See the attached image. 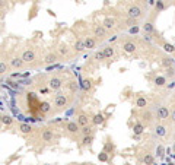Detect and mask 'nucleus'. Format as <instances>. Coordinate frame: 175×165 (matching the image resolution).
<instances>
[{
  "label": "nucleus",
  "instance_id": "f257e3e1",
  "mask_svg": "<svg viewBox=\"0 0 175 165\" xmlns=\"http://www.w3.org/2000/svg\"><path fill=\"white\" fill-rule=\"evenodd\" d=\"M47 85H48V89L50 91H58L60 88L64 85V79L61 78V76H53V78L48 79Z\"/></svg>",
  "mask_w": 175,
  "mask_h": 165
},
{
  "label": "nucleus",
  "instance_id": "f03ea898",
  "mask_svg": "<svg viewBox=\"0 0 175 165\" xmlns=\"http://www.w3.org/2000/svg\"><path fill=\"white\" fill-rule=\"evenodd\" d=\"M127 15H129V18H131V19H137L139 21L142 16H143V9L139 6V5H130L129 7H127Z\"/></svg>",
  "mask_w": 175,
  "mask_h": 165
},
{
  "label": "nucleus",
  "instance_id": "7ed1b4c3",
  "mask_svg": "<svg viewBox=\"0 0 175 165\" xmlns=\"http://www.w3.org/2000/svg\"><path fill=\"white\" fill-rule=\"evenodd\" d=\"M54 105L57 107V110H64V108L69 105V98H67V95H64V94L56 95V98H54Z\"/></svg>",
  "mask_w": 175,
  "mask_h": 165
},
{
  "label": "nucleus",
  "instance_id": "20e7f679",
  "mask_svg": "<svg viewBox=\"0 0 175 165\" xmlns=\"http://www.w3.org/2000/svg\"><path fill=\"white\" fill-rule=\"evenodd\" d=\"M93 31V38L95 40H104V38L107 37V29L102 27V25H95V27L92 28Z\"/></svg>",
  "mask_w": 175,
  "mask_h": 165
},
{
  "label": "nucleus",
  "instance_id": "39448f33",
  "mask_svg": "<svg viewBox=\"0 0 175 165\" xmlns=\"http://www.w3.org/2000/svg\"><path fill=\"white\" fill-rule=\"evenodd\" d=\"M91 123V117L88 116L86 112H79L78 117H76V124L79 127H85V126H89Z\"/></svg>",
  "mask_w": 175,
  "mask_h": 165
},
{
  "label": "nucleus",
  "instance_id": "423d86ee",
  "mask_svg": "<svg viewBox=\"0 0 175 165\" xmlns=\"http://www.w3.org/2000/svg\"><path fill=\"white\" fill-rule=\"evenodd\" d=\"M66 132H67V134H70V136H78V134L80 133V127L76 124V121H69V123L66 124Z\"/></svg>",
  "mask_w": 175,
  "mask_h": 165
},
{
  "label": "nucleus",
  "instance_id": "0eeeda50",
  "mask_svg": "<svg viewBox=\"0 0 175 165\" xmlns=\"http://www.w3.org/2000/svg\"><path fill=\"white\" fill-rule=\"evenodd\" d=\"M21 60L23 61V65H27V63H32L35 60V51L32 48L25 50V51L22 53V56H21Z\"/></svg>",
  "mask_w": 175,
  "mask_h": 165
},
{
  "label": "nucleus",
  "instance_id": "6e6552de",
  "mask_svg": "<svg viewBox=\"0 0 175 165\" xmlns=\"http://www.w3.org/2000/svg\"><path fill=\"white\" fill-rule=\"evenodd\" d=\"M155 117L158 120H166V118H169V108L168 107H159L156 110Z\"/></svg>",
  "mask_w": 175,
  "mask_h": 165
},
{
  "label": "nucleus",
  "instance_id": "1a4fd4ad",
  "mask_svg": "<svg viewBox=\"0 0 175 165\" xmlns=\"http://www.w3.org/2000/svg\"><path fill=\"white\" fill-rule=\"evenodd\" d=\"M136 50H137L136 43H133V41H126V43H123V51H126L127 54H133Z\"/></svg>",
  "mask_w": 175,
  "mask_h": 165
},
{
  "label": "nucleus",
  "instance_id": "9d476101",
  "mask_svg": "<svg viewBox=\"0 0 175 165\" xmlns=\"http://www.w3.org/2000/svg\"><path fill=\"white\" fill-rule=\"evenodd\" d=\"M58 57H70V50H69V47L66 45V44H60L58 45V48H57V53H56Z\"/></svg>",
  "mask_w": 175,
  "mask_h": 165
},
{
  "label": "nucleus",
  "instance_id": "9b49d317",
  "mask_svg": "<svg viewBox=\"0 0 175 165\" xmlns=\"http://www.w3.org/2000/svg\"><path fill=\"white\" fill-rule=\"evenodd\" d=\"M41 139H42V142H53L54 132L51 129H44L42 133H41Z\"/></svg>",
  "mask_w": 175,
  "mask_h": 165
},
{
  "label": "nucleus",
  "instance_id": "f8f14e48",
  "mask_svg": "<svg viewBox=\"0 0 175 165\" xmlns=\"http://www.w3.org/2000/svg\"><path fill=\"white\" fill-rule=\"evenodd\" d=\"M56 61H58V56L56 53L50 51V53L45 54V57H44V63H45V65H53V63H56Z\"/></svg>",
  "mask_w": 175,
  "mask_h": 165
},
{
  "label": "nucleus",
  "instance_id": "ddd939ff",
  "mask_svg": "<svg viewBox=\"0 0 175 165\" xmlns=\"http://www.w3.org/2000/svg\"><path fill=\"white\" fill-rule=\"evenodd\" d=\"M25 65H23V61L21 60V57H13L10 61H9V67L12 69H22Z\"/></svg>",
  "mask_w": 175,
  "mask_h": 165
},
{
  "label": "nucleus",
  "instance_id": "4468645a",
  "mask_svg": "<svg viewBox=\"0 0 175 165\" xmlns=\"http://www.w3.org/2000/svg\"><path fill=\"white\" fill-rule=\"evenodd\" d=\"M101 25H102V27H104L107 31H108V29H112V28L115 27V19H114V18H111V16H107V18L102 21V23H101Z\"/></svg>",
  "mask_w": 175,
  "mask_h": 165
},
{
  "label": "nucleus",
  "instance_id": "2eb2a0df",
  "mask_svg": "<svg viewBox=\"0 0 175 165\" xmlns=\"http://www.w3.org/2000/svg\"><path fill=\"white\" fill-rule=\"evenodd\" d=\"M83 44H85V48L92 50V48L96 47V40H95L93 37H86L85 40H83Z\"/></svg>",
  "mask_w": 175,
  "mask_h": 165
},
{
  "label": "nucleus",
  "instance_id": "dca6fc26",
  "mask_svg": "<svg viewBox=\"0 0 175 165\" xmlns=\"http://www.w3.org/2000/svg\"><path fill=\"white\" fill-rule=\"evenodd\" d=\"M91 121H92V124H93V126H99V124H102V123L105 121V117H104V114H102V112H96L95 116L91 118Z\"/></svg>",
  "mask_w": 175,
  "mask_h": 165
},
{
  "label": "nucleus",
  "instance_id": "f3484780",
  "mask_svg": "<svg viewBox=\"0 0 175 165\" xmlns=\"http://www.w3.org/2000/svg\"><path fill=\"white\" fill-rule=\"evenodd\" d=\"M66 86H67V89H69L70 92H73V94H76L78 89H79V85H78L76 79H69L67 83H66Z\"/></svg>",
  "mask_w": 175,
  "mask_h": 165
},
{
  "label": "nucleus",
  "instance_id": "a211bd4d",
  "mask_svg": "<svg viewBox=\"0 0 175 165\" xmlns=\"http://www.w3.org/2000/svg\"><path fill=\"white\" fill-rule=\"evenodd\" d=\"M102 54H104L105 59H112V57H114V54H115V48L112 47V45H107L102 50Z\"/></svg>",
  "mask_w": 175,
  "mask_h": 165
},
{
  "label": "nucleus",
  "instance_id": "6ab92c4d",
  "mask_svg": "<svg viewBox=\"0 0 175 165\" xmlns=\"http://www.w3.org/2000/svg\"><path fill=\"white\" fill-rule=\"evenodd\" d=\"M142 29L145 32V35H150L153 31H155V27H153V22H145L142 25Z\"/></svg>",
  "mask_w": 175,
  "mask_h": 165
},
{
  "label": "nucleus",
  "instance_id": "aec40b11",
  "mask_svg": "<svg viewBox=\"0 0 175 165\" xmlns=\"http://www.w3.org/2000/svg\"><path fill=\"white\" fill-rule=\"evenodd\" d=\"M145 130H146V127H145L143 123H136V124L133 126V134H134V136H140Z\"/></svg>",
  "mask_w": 175,
  "mask_h": 165
},
{
  "label": "nucleus",
  "instance_id": "412c9836",
  "mask_svg": "<svg viewBox=\"0 0 175 165\" xmlns=\"http://www.w3.org/2000/svg\"><path fill=\"white\" fill-rule=\"evenodd\" d=\"M38 108H40L41 114H47V112H50V110H51V104H50L48 101H41L38 104Z\"/></svg>",
  "mask_w": 175,
  "mask_h": 165
},
{
  "label": "nucleus",
  "instance_id": "4be33fe9",
  "mask_svg": "<svg viewBox=\"0 0 175 165\" xmlns=\"http://www.w3.org/2000/svg\"><path fill=\"white\" fill-rule=\"evenodd\" d=\"M142 120H143V124H145V123H146V124L152 123V120H153V114H152V111L146 110V111L142 114Z\"/></svg>",
  "mask_w": 175,
  "mask_h": 165
},
{
  "label": "nucleus",
  "instance_id": "5701e85b",
  "mask_svg": "<svg viewBox=\"0 0 175 165\" xmlns=\"http://www.w3.org/2000/svg\"><path fill=\"white\" fill-rule=\"evenodd\" d=\"M18 129H19V132L23 133V134H29V133L32 132V127H31L29 124H27V123H21V124L18 126Z\"/></svg>",
  "mask_w": 175,
  "mask_h": 165
},
{
  "label": "nucleus",
  "instance_id": "b1692460",
  "mask_svg": "<svg viewBox=\"0 0 175 165\" xmlns=\"http://www.w3.org/2000/svg\"><path fill=\"white\" fill-rule=\"evenodd\" d=\"M85 44H83V40H76L74 41V51L76 53H83L85 51Z\"/></svg>",
  "mask_w": 175,
  "mask_h": 165
},
{
  "label": "nucleus",
  "instance_id": "393cba45",
  "mask_svg": "<svg viewBox=\"0 0 175 165\" xmlns=\"http://www.w3.org/2000/svg\"><path fill=\"white\" fill-rule=\"evenodd\" d=\"M136 107L137 108H146L147 107V99L145 96H139L136 99Z\"/></svg>",
  "mask_w": 175,
  "mask_h": 165
},
{
  "label": "nucleus",
  "instance_id": "a878e982",
  "mask_svg": "<svg viewBox=\"0 0 175 165\" xmlns=\"http://www.w3.org/2000/svg\"><path fill=\"white\" fill-rule=\"evenodd\" d=\"M80 86H82L83 91L88 92V91H92V86H93V85H92V81H91V79H85V81L80 83Z\"/></svg>",
  "mask_w": 175,
  "mask_h": 165
},
{
  "label": "nucleus",
  "instance_id": "bb28decb",
  "mask_svg": "<svg viewBox=\"0 0 175 165\" xmlns=\"http://www.w3.org/2000/svg\"><path fill=\"white\" fill-rule=\"evenodd\" d=\"M162 65H164V67H166V69L174 67V59L172 57H164L162 59Z\"/></svg>",
  "mask_w": 175,
  "mask_h": 165
},
{
  "label": "nucleus",
  "instance_id": "cd10ccee",
  "mask_svg": "<svg viewBox=\"0 0 175 165\" xmlns=\"http://www.w3.org/2000/svg\"><path fill=\"white\" fill-rule=\"evenodd\" d=\"M155 10L158 12V13H159V12H162V10H164V9H166L168 7V3L166 2H155Z\"/></svg>",
  "mask_w": 175,
  "mask_h": 165
},
{
  "label": "nucleus",
  "instance_id": "c85d7f7f",
  "mask_svg": "<svg viewBox=\"0 0 175 165\" xmlns=\"http://www.w3.org/2000/svg\"><path fill=\"white\" fill-rule=\"evenodd\" d=\"M155 133H156L158 136H165V134H166V127H165V126H162V124H159V126H156Z\"/></svg>",
  "mask_w": 175,
  "mask_h": 165
},
{
  "label": "nucleus",
  "instance_id": "c756f323",
  "mask_svg": "<svg viewBox=\"0 0 175 165\" xmlns=\"http://www.w3.org/2000/svg\"><path fill=\"white\" fill-rule=\"evenodd\" d=\"M114 149H115V146H114V143H111V142H107L105 143V148H104V152L105 154H112V152H114Z\"/></svg>",
  "mask_w": 175,
  "mask_h": 165
},
{
  "label": "nucleus",
  "instance_id": "7c9ffc66",
  "mask_svg": "<svg viewBox=\"0 0 175 165\" xmlns=\"http://www.w3.org/2000/svg\"><path fill=\"white\" fill-rule=\"evenodd\" d=\"M137 23H139V21H137V19H131V18H127L126 19V27H129V28L137 27Z\"/></svg>",
  "mask_w": 175,
  "mask_h": 165
},
{
  "label": "nucleus",
  "instance_id": "2f4dec72",
  "mask_svg": "<svg viewBox=\"0 0 175 165\" xmlns=\"http://www.w3.org/2000/svg\"><path fill=\"white\" fill-rule=\"evenodd\" d=\"M162 47H164V50H165L166 53H169V54L174 53V44H171V43H164V44H162Z\"/></svg>",
  "mask_w": 175,
  "mask_h": 165
},
{
  "label": "nucleus",
  "instance_id": "473e14b6",
  "mask_svg": "<svg viewBox=\"0 0 175 165\" xmlns=\"http://www.w3.org/2000/svg\"><path fill=\"white\" fill-rule=\"evenodd\" d=\"M80 133L83 136H91L92 134V127H91V126H85V127L80 129Z\"/></svg>",
  "mask_w": 175,
  "mask_h": 165
},
{
  "label": "nucleus",
  "instance_id": "72a5a7b5",
  "mask_svg": "<svg viewBox=\"0 0 175 165\" xmlns=\"http://www.w3.org/2000/svg\"><path fill=\"white\" fill-rule=\"evenodd\" d=\"M2 123L5 126H10V124H13V118L10 116H2Z\"/></svg>",
  "mask_w": 175,
  "mask_h": 165
},
{
  "label": "nucleus",
  "instance_id": "f704fd0d",
  "mask_svg": "<svg viewBox=\"0 0 175 165\" xmlns=\"http://www.w3.org/2000/svg\"><path fill=\"white\" fill-rule=\"evenodd\" d=\"M93 142V136H83V140H82V145L83 146H88V145H91Z\"/></svg>",
  "mask_w": 175,
  "mask_h": 165
},
{
  "label": "nucleus",
  "instance_id": "c9c22d12",
  "mask_svg": "<svg viewBox=\"0 0 175 165\" xmlns=\"http://www.w3.org/2000/svg\"><path fill=\"white\" fill-rule=\"evenodd\" d=\"M143 161H145V164H146V165H152V164H153V161H155V158H153V155H150V154H146Z\"/></svg>",
  "mask_w": 175,
  "mask_h": 165
},
{
  "label": "nucleus",
  "instance_id": "e433bc0d",
  "mask_svg": "<svg viewBox=\"0 0 175 165\" xmlns=\"http://www.w3.org/2000/svg\"><path fill=\"white\" fill-rule=\"evenodd\" d=\"M9 70V65L5 61H0V75H5Z\"/></svg>",
  "mask_w": 175,
  "mask_h": 165
},
{
  "label": "nucleus",
  "instance_id": "4c0bfd02",
  "mask_svg": "<svg viewBox=\"0 0 175 165\" xmlns=\"http://www.w3.org/2000/svg\"><path fill=\"white\" fill-rule=\"evenodd\" d=\"M93 59H95L96 61H104V60H105V57H104L102 51H95V54H93Z\"/></svg>",
  "mask_w": 175,
  "mask_h": 165
},
{
  "label": "nucleus",
  "instance_id": "58836bf2",
  "mask_svg": "<svg viewBox=\"0 0 175 165\" xmlns=\"http://www.w3.org/2000/svg\"><path fill=\"white\" fill-rule=\"evenodd\" d=\"M165 82H166V79L162 78V76H158V78L155 79V85H158V86H164Z\"/></svg>",
  "mask_w": 175,
  "mask_h": 165
},
{
  "label": "nucleus",
  "instance_id": "ea45409f",
  "mask_svg": "<svg viewBox=\"0 0 175 165\" xmlns=\"http://www.w3.org/2000/svg\"><path fill=\"white\" fill-rule=\"evenodd\" d=\"M98 159L101 161V162H107V161H108V154H105V152L102 150L101 154L98 155Z\"/></svg>",
  "mask_w": 175,
  "mask_h": 165
},
{
  "label": "nucleus",
  "instance_id": "a19ab883",
  "mask_svg": "<svg viewBox=\"0 0 175 165\" xmlns=\"http://www.w3.org/2000/svg\"><path fill=\"white\" fill-rule=\"evenodd\" d=\"M164 152H165V148H164V146H158V148H156V154H158L159 156H164Z\"/></svg>",
  "mask_w": 175,
  "mask_h": 165
},
{
  "label": "nucleus",
  "instance_id": "79ce46f5",
  "mask_svg": "<svg viewBox=\"0 0 175 165\" xmlns=\"http://www.w3.org/2000/svg\"><path fill=\"white\" fill-rule=\"evenodd\" d=\"M140 31V27H133V28H130V34H137Z\"/></svg>",
  "mask_w": 175,
  "mask_h": 165
},
{
  "label": "nucleus",
  "instance_id": "37998d69",
  "mask_svg": "<svg viewBox=\"0 0 175 165\" xmlns=\"http://www.w3.org/2000/svg\"><path fill=\"white\" fill-rule=\"evenodd\" d=\"M166 75L169 76V78H174V67H169V69H166Z\"/></svg>",
  "mask_w": 175,
  "mask_h": 165
},
{
  "label": "nucleus",
  "instance_id": "c03bdc74",
  "mask_svg": "<svg viewBox=\"0 0 175 165\" xmlns=\"http://www.w3.org/2000/svg\"><path fill=\"white\" fill-rule=\"evenodd\" d=\"M143 38H145V41H152V37L150 35H145Z\"/></svg>",
  "mask_w": 175,
  "mask_h": 165
},
{
  "label": "nucleus",
  "instance_id": "a18cd8bd",
  "mask_svg": "<svg viewBox=\"0 0 175 165\" xmlns=\"http://www.w3.org/2000/svg\"><path fill=\"white\" fill-rule=\"evenodd\" d=\"M2 7H6V2H0V9Z\"/></svg>",
  "mask_w": 175,
  "mask_h": 165
},
{
  "label": "nucleus",
  "instance_id": "49530a36",
  "mask_svg": "<svg viewBox=\"0 0 175 165\" xmlns=\"http://www.w3.org/2000/svg\"><path fill=\"white\" fill-rule=\"evenodd\" d=\"M83 165H92V164H83Z\"/></svg>",
  "mask_w": 175,
  "mask_h": 165
},
{
  "label": "nucleus",
  "instance_id": "de8ad7c7",
  "mask_svg": "<svg viewBox=\"0 0 175 165\" xmlns=\"http://www.w3.org/2000/svg\"><path fill=\"white\" fill-rule=\"evenodd\" d=\"M0 123H2V116H0Z\"/></svg>",
  "mask_w": 175,
  "mask_h": 165
},
{
  "label": "nucleus",
  "instance_id": "09e8293b",
  "mask_svg": "<svg viewBox=\"0 0 175 165\" xmlns=\"http://www.w3.org/2000/svg\"><path fill=\"white\" fill-rule=\"evenodd\" d=\"M169 165H174V164H172V162H171V164H169Z\"/></svg>",
  "mask_w": 175,
  "mask_h": 165
}]
</instances>
